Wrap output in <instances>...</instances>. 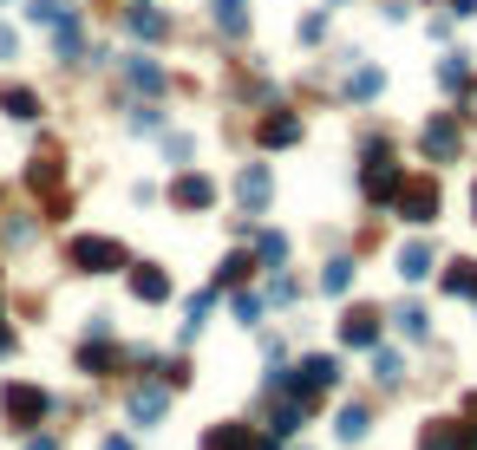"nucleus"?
I'll list each match as a JSON object with an SVG mask.
<instances>
[{
  "mask_svg": "<svg viewBox=\"0 0 477 450\" xmlns=\"http://www.w3.org/2000/svg\"><path fill=\"white\" fill-rule=\"evenodd\" d=\"M333 385H341V359H327V353L301 359L295 372H268V391H282L288 405H314L321 391H333Z\"/></svg>",
  "mask_w": 477,
  "mask_h": 450,
  "instance_id": "1",
  "label": "nucleus"
},
{
  "mask_svg": "<svg viewBox=\"0 0 477 450\" xmlns=\"http://www.w3.org/2000/svg\"><path fill=\"white\" fill-rule=\"evenodd\" d=\"M66 262H72L79 274H118V268H131L125 242H111V235H72V242H66Z\"/></svg>",
  "mask_w": 477,
  "mask_h": 450,
  "instance_id": "2",
  "label": "nucleus"
},
{
  "mask_svg": "<svg viewBox=\"0 0 477 450\" xmlns=\"http://www.w3.org/2000/svg\"><path fill=\"white\" fill-rule=\"evenodd\" d=\"M392 209H399L412 229H426V222H438V183H432V177H399V189H392Z\"/></svg>",
  "mask_w": 477,
  "mask_h": 450,
  "instance_id": "3",
  "label": "nucleus"
},
{
  "mask_svg": "<svg viewBox=\"0 0 477 450\" xmlns=\"http://www.w3.org/2000/svg\"><path fill=\"white\" fill-rule=\"evenodd\" d=\"M0 411H7L14 431H40L46 411H52V399H46L40 385H7V391H0Z\"/></svg>",
  "mask_w": 477,
  "mask_h": 450,
  "instance_id": "4",
  "label": "nucleus"
},
{
  "mask_svg": "<svg viewBox=\"0 0 477 450\" xmlns=\"http://www.w3.org/2000/svg\"><path fill=\"white\" fill-rule=\"evenodd\" d=\"M360 189H367V203H392V189H399V163L386 151L367 157V170H360Z\"/></svg>",
  "mask_w": 477,
  "mask_h": 450,
  "instance_id": "5",
  "label": "nucleus"
},
{
  "mask_svg": "<svg viewBox=\"0 0 477 450\" xmlns=\"http://www.w3.org/2000/svg\"><path fill=\"white\" fill-rule=\"evenodd\" d=\"M418 144H426V157L452 163V157H458V144H464V137H458V118H444V111H438V118H432L426 131H418Z\"/></svg>",
  "mask_w": 477,
  "mask_h": 450,
  "instance_id": "6",
  "label": "nucleus"
},
{
  "mask_svg": "<svg viewBox=\"0 0 477 450\" xmlns=\"http://www.w3.org/2000/svg\"><path fill=\"white\" fill-rule=\"evenodd\" d=\"M118 72L131 78L137 92H171V72H164L157 60H145V52H125V60H118Z\"/></svg>",
  "mask_w": 477,
  "mask_h": 450,
  "instance_id": "7",
  "label": "nucleus"
},
{
  "mask_svg": "<svg viewBox=\"0 0 477 450\" xmlns=\"http://www.w3.org/2000/svg\"><path fill=\"white\" fill-rule=\"evenodd\" d=\"M26 183H33V189L46 196V203H60V183H66V163H60V157H52V151H40L33 163H26Z\"/></svg>",
  "mask_w": 477,
  "mask_h": 450,
  "instance_id": "8",
  "label": "nucleus"
},
{
  "mask_svg": "<svg viewBox=\"0 0 477 450\" xmlns=\"http://www.w3.org/2000/svg\"><path fill=\"white\" fill-rule=\"evenodd\" d=\"M131 294H137V300H171V268L137 262V268H131Z\"/></svg>",
  "mask_w": 477,
  "mask_h": 450,
  "instance_id": "9",
  "label": "nucleus"
},
{
  "mask_svg": "<svg viewBox=\"0 0 477 450\" xmlns=\"http://www.w3.org/2000/svg\"><path fill=\"white\" fill-rule=\"evenodd\" d=\"M341 340H347V346H379V314H373V307H347Z\"/></svg>",
  "mask_w": 477,
  "mask_h": 450,
  "instance_id": "10",
  "label": "nucleus"
},
{
  "mask_svg": "<svg viewBox=\"0 0 477 450\" xmlns=\"http://www.w3.org/2000/svg\"><path fill=\"white\" fill-rule=\"evenodd\" d=\"M171 203H177V209H210V203H216V183L190 170V177H177V183H171Z\"/></svg>",
  "mask_w": 477,
  "mask_h": 450,
  "instance_id": "11",
  "label": "nucleus"
},
{
  "mask_svg": "<svg viewBox=\"0 0 477 450\" xmlns=\"http://www.w3.org/2000/svg\"><path fill=\"white\" fill-rule=\"evenodd\" d=\"M268 189H275V177H268V163H248V170L236 177V196H242L248 209H262V203H268Z\"/></svg>",
  "mask_w": 477,
  "mask_h": 450,
  "instance_id": "12",
  "label": "nucleus"
},
{
  "mask_svg": "<svg viewBox=\"0 0 477 450\" xmlns=\"http://www.w3.org/2000/svg\"><path fill=\"white\" fill-rule=\"evenodd\" d=\"M210 20H216L229 40H242V33H248V0H210Z\"/></svg>",
  "mask_w": 477,
  "mask_h": 450,
  "instance_id": "13",
  "label": "nucleus"
},
{
  "mask_svg": "<svg viewBox=\"0 0 477 450\" xmlns=\"http://www.w3.org/2000/svg\"><path fill=\"white\" fill-rule=\"evenodd\" d=\"M203 450H262V437L248 431V425H216V431L203 437Z\"/></svg>",
  "mask_w": 477,
  "mask_h": 450,
  "instance_id": "14",
  "label": "nucleus"
},
{
  "mask_svg": "<svg viewBox=\"0 0 477 450\" xmlns=\"http://www.w3.org/2000/svg\"><path fill=\"white\" fill-rule=\"evenodd\" d=\"M262 144H268V151H282V144H301V118H288V111L262 118Z\"/></svg>",
  "mask_w": 477,
  "mask_h": 450,
  "instance_id": "15",
  "label": "nucleus"
},
{
  "mask_svg": "<svg viewBox=\"0 0 477 450\" xmlns=\"http://www.w3.org/2000/svg\"><path fill=\"white\" fill-rule=\"evenodd\" d=\"M399 274H406V280H426V274H432V242H406V248H399Z\"/></svg>",
  "mask_w": 477,
  "mask_h": 450,
  "instance_id": "16",
  "label": "nucleus"
},
{
  "mask_svg": "<svg viewBox=\"0 0 477 450\" xmlns=\"http://www.w3.org/2000/svg\"><path fill=\"white\" fill-rule=\"evenodd\" d=\"M131 33L137 40H164V33H171V20L151 14V0H137V7H131Z\"/></svg>",
  "mask_w": 477,
  "mask_h": 450,
  "instance_id": "17",
  "label": "nucleus"
},
{
  "mask_svg": "<svg viewBox=\"0 0 477 450\" xmlns=\"http://www.w3.org/2000/svg\"><path fill=\"white\" fill-rule=\"evenodd\" d=\"M444 294L477 300V262H452V268H444Z\"/></svg>",
  "mask_w": 477,
  "mask_h": 450,
  "instance_id": "18",
  "label": "nucleus"
},
{
  "mask_svg": "<svg viewBox=\"0 0 477 450\" xmlns=\"http://www.w3.org/2000/svg\"><path fill=\"white\" fill-rule=\"evenodd\" d=\"M52 52H60V60H79V52H86V33H79V20H72V14L52 26Z\"/></svg>",
  "mask_w": 477,
  "mask_h": 450,
  "instance_id": "19",
  "label": "nucleus"
},
{
  "mask_svg": "<svg viewBox=\"0 0 477 450\" xmlns=\"http://www.w3.org/2000/svg\"><path fill=\"white\" fill-rule=\"evenodd\" d=\"M0 111H7V118H20V124H33V118H40V98L20 86V92H0Z\"/></svg>",
  "mask_w": 477,
  "mask_h": 450,
  "instance_id": "20",
  "label": "nucleus"
},
{
  "mask_svg": "<svg viewBox=\"0 0 477 450\" xmlns=\"http://www.w3.org/2000/svg\"><path fill=\"white\" fill-rule=\"evenodd\" d=\"M367 425H373L367 405H347V411H341V425H333V437H341V444H360V437H367Z\"/></svg>",
  "mask_w": 477,
  "mask_h": 450,
  "instance_id": "21",
  "label": "nucleus"
},
{
  "mask_svg": "<svg viewBox=\"0 0 477 450\" xmlns=\"http://www.w3.org/2000/svg\"><path fill=\"white\" fill-rule=\"evenodd\" d=\"M131 418L137 425H157L164 418V391H131Z\"/></svg>",
  "mask_w": 477,
  "mask_h": 450,
  "instance_id": "22",
  "label": "nucleus"
},
{
  "mask_svg": "<svg viewBox=\"0 0 477 450\" xmlns=\"http://www.w3.org/2000/svg\"><path fill=\"white\" fill-rule=\"evenodd\" d=\"M418 450H464V431H458V425H432Z\"/></svg>",
  "mask_w": 477,
  "mask_h": 450,
  "instance_id": "23",
  "label": "nucleus"
},
{
  "mask_svg": "<svg viewBox=\"0 0 477 450\" xmlns=\"http://www.w3.org/2000/svg\"><path fill=\"white\" fill-rule=\"evenodd\" d=\"M321 288H327V294H347V288H353V262H327V268H321Z\"/></svg>",
  "mask_w": 477,
  "mask_h": 450,
  "instance_id": "24",
  "label": "nucleus"
},
{
  "mask_svg": "<svg viewBox=\"0 0 477 450\" xmlns=\"http://www.w3.org/2000/svg\"><path fill=\"white\" fill-rule=\"evenodd\" d=\"M248 268H256L248 255H229V262H222V274H216V294H222V288H242V280H248Z\"/></svg>",
  "mask_w": 477,
  "mask_h": 450,
  "instance_id": "25",
  "label": "nucleus"
},
{
  "mask_svg": "<svg viewBox=\"0 0 477 450\" xmlns=\"http://www.w3.org/2000/svg\"><path fill=\"white\" fill-rule=\"evenodd\" d=\"M79 365H86L92 379H105L111 365H118V353H111V346H86V353H79Z\"/></svg>",
  "mask_w": 477,
  "mask_h": 450,
  "instance_id": "26",
  "label": "nucleus"
},
{
  "mask_svg": "<svg viewBox=\"0 0 477 450\" xmlns=\"http://www.w3.org/2000/svg\"><path fill=\"white\" fill-rule=\"evenodd\" d=\"M464 78H471V66H464V52H452V60L438 66V86H444V92H458Z\"/></svg>",
  "mask_w": 477,
  "mask_h": 450,
  "instance_id": "27",
  "label": "nucleus"
},
{
  "mask_svg": "<svg viewBox=\"0 0 477 450\" xmlns=\"http://www.w3.org/2000/svg\"><path fill=\"white\" fill-rule=\"evenodd\" d=\"M379 86H386V72H373V66H367V72H353V86H347V98H373Z\"/></svg>",
  "mask_w": 477,
  "mask_h": 450,
  "instance_id": "28",
  "label": "nucleus"
},
{
  "mask_svg": "<svg viewBox=\"0 0 477 450\" xmlns=\"http://www.w3.org/2000/svg\"><path fill=\"white\" fill-rule=\"evenodd\" d=\"M26 14H33V20H46V26H60L72 7H66V0H33V7H26Z\"/></svg>",
  "mask_w": 477,
  "mask_h": 450,
  "instance_id": "29",
  "label": "nucleus"
},
{
  "mask_svg": "<svg viewBox=\"0 0 477 450\" xmlns=\"http://www.w3.org/2000/svg\"><path fill=\"white\" fill-rule=\"evenodd\" d=\"M373 379H399V353L392 346H373Z\"/></svg>",
  "mask_w": 477,
  "mask_h": 450,
  "instance_id": "30",
  "label": "nucleus"
},
{
  "mask_svg": "<svg viewBox=\"0 0 477 450\" xmlns=\"http://www.w3.org/2000/svg\"><path fill=\"white\" fill-rule=\"evenodd\" d=\"M426 326H432V320L418 314V307H399V333H412V340H426Z\"/></svg>",
  "mask_w": 477,
  "mask_h": 450,
  "instance_id": "31",
  "label": "nucleus"
},
{
  "mask_svg": "<svg viewBox=\"0 0 477 450\" xmlns=\"http://www.w3.org/2000/svg\"><path fill=\"white\" fill-rule=\"evenodd\" d=\"M301 431V405H282L275 411V437H295Z\"/></svg>",
  "mask_w": 477,
  "mask_h": 450,
  "instance_id": "32",
  "label": "nucleus"
},
{
  "mask_svg": "<svg viewBox=\"0 0 477 450\" xmlns=\"http://www.w3.org/2000/svg\"><path fill=\"white\" fill-rule=\"evenodd\" d=\"M262 262H288V235H262Z\"/></svg>",
  "mask_w": 477,
  "mask_h": 450,
  "instance_id": "33",
  "label": "nucleus"
},
{
  "mask_svg": "<svg viewBox=\"0 0 477 450\" xmlns=\"http://www.w3.org/2000/svg\"><path fill=\"white\" fill-rule=\"evenodd\" d=\"M321 33H327V14H307V20H301V40H307V46H314Z\"/></svg>",
  "mask_w": 477,
  "mask_h": 450,
  "instance_id": "34",
  "label": "nucleus"
},
{
  "mask_svg": "<svg viewBox=\"0 0 477 450\" xmlns=\"http://www.w3.org/2000/svg\"><path fill=\"white\" fill-rule=\"evenodd\" d=\"M256 314H262V300H256V294H236V320L256 326Z\"/></svg>",
  "mask_w": 477,
  "mask_h": 450,
  "instance_id": "35",
  "label": "nucleus"
},
{
  "mask_svg": "<svg viewBox=\"0 0 477 450\" xmlns=\"http://www.w3.org/2000/svg\"><path fill=\"white\" fill-rule=\"evenodd\" d=\"M0 60H20V33L14 26H0Z\"/></svg>",
  "mask_w": 477,
  "mask_h": 450,
  "instance_id": "36",
  "label": "nucleus"
},
{
  "mask_svg": "<svg viewBox=\"0 0 477 450\" xmlns=\"http://www.w3.org/2000/svg\"><path fill=\"white\" fill-rule=\"evenodd\" d=\"M7 346H14V326H7V320H0V353H7Z\"/></svg>",
  "mask_w": 477,
  "mask_h": 450,
  "instance_id": "37",
  "label": "nucleus"
},
{
  "mask_svg": "<svg viewBox=\"0 0 477 450\" xmlns=\"http://www.w3.org/2000/svg\"><path fill=\"white\" fill-rule=\"evenodd\" d=\"M105 450H131V437H105Z\"/></svg>",
  "mask_w": 477,
  "mask_h": 450,
  "instance_id": "38",
  "label": "nucleus"
},
{
  "mask_svg": "<svg viewBox=\"0 0 477 450\" xmlns=\"http://www.w3.org/2000/svg\"><path fill=\"white\" fill-rule=\"evenodd\" d=\"M33 450H52V444H46V437H40V444H33Z\"/></svg>",
  "mask_w": 477,
  "mask_h": 450,
  "instance_id": "39",
  "label": "nucleus"
},
{
  "mask_svg": "<svg viewBox=\"0 0 477 450\" xmlns=\"http://www.w3.org/2000/svg\"><path fill=\"white\" fill-rule=\"evenodd\" d=\"M471 209H477V189H471Z\"/></svg>",
  "mask_w": 477,
  "mask_h": 450,
  "instance_id": "40",
  "label": "nucleus"
}]
</instances>
